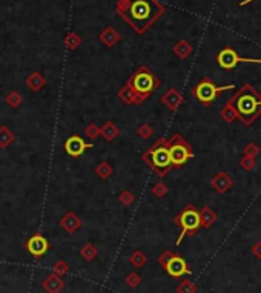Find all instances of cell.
Segmentation results:
<instances>
[{"instance_id":"10","label":"cell","mask_w":261,"mask_h":293,"mask_svg":"<svg viewBox=\"0 0 261 293\" xmlns=\"http://www.w3.org/2000/svg\"><path fill=\"white\" fill-rule=\"evenodd\" d=\"M91 147H94V145H92V143H86V141L83 140L80 135H77V134L69 135L66 140H65V143H63L65 152H66V154H68L69 157H72V158L82 157L83 154H85V150H86V149H91Z\"/></svg>"},{"instance_id":"38","label":"cell","mask_w":261,"mask_h":293,"mask_svg":"<svg viewBox=\"0 0 261 293\" xmlns=\"http://www.w3.org/2000/svg\"><path fill=\"white\" fill-rule=\"evenodd\" d=\"M172 255H174V253H172L171 250H164V252L160 255V257H158V264H160V266L163 267L164 264H166V261L169 260V258L172 257Z\"/></svg>"},{"instance_id":"35","label":"cell","mask_w":261,"mask_h":293,"mask_svg":"<svg viewBox=\"0 0 261 293\" xmlns=\"http://www.w3.org/2000/svg\"><path fill=\"white\" fill-rule=\"evenodd\" d=\"M85 135L89 138V140H96V138H98L100 137V128L97 126V123H91V125H88L86 128H85Z\"/></svg>"},{"instance_id":"17","label":"cell","mask_w":261,"mask_h":293,"mask_svg":"<svg viewBox=\"0 0 261 293\" xmlns=\"http://www.w3.org/2000/svg\"><path fill=\"white\" fill-rule=\"evenodd\" d=\"M117 96H118L120 101L125 103L126 106L135 105V101H137V94H135V91H134V88H132V84H130V80H129V79L126 80L125 86H122V88L118 89Z\"/></svg>"},{"instance_id":"26","label":"cell","mask_w":261,"mask_h":293,"mask_svg":"<svg viewBox=\"0 0 261 293\" xmlns=\"http://www.w3.org/2000/svg\"><path fill=\"white\" fill-rule=\"evenodd\" d=\"M113 174H114V167L109 162H101L96 166V175L100 179H108Z\"/></svg>"},{"instance_id":"39","label":"cell","mask_w":261,"mask_h":293,"mask_svg":"<svg viewBox=\"0 0 261 293\" xmlns=\"http://www.w3.org/2000/svg\"><path fill=\"white\" fill-rule=\"evenodd\" d=\"M252 252L257 255L258 258H261V241H258L255 245H254V249H252Z\"/></svg>"},{"instance_id":"22","label":"cell","mask_w":261,"mask_h":293,"mask_svg":"<svg viewBox=\"0 0 261 293\" xmlns=\"http://www.w3.org/2000/svg\"><path fill=\"white\" fill-rule=\"evenodd\" d=\"M14 140H16V135L11 129L5 125L0 126V149H8L14 143Z\"/></svg>"},{"instance_id":"8","label":"cell","mask_w":261,"mask_h":293,"mask_svg":"<svg viewBox=\"0 0 261 293\" xmlns=\"http://www.w3.org/2000/svg\"><path fill=\"white\" fill-rule=\"evenodd\" d=\"M217 63L220 68L230 71L234 69L238 63H255L261 65V59H250V57H240L234 48H225L217 54Z\"/></svg>"},{"instance_id":"16","label":"cell","mask_w":261,"mask_h":293,"mask_svg":"<svg viewBox=\"0 0 261 293\" xmlns=\"http://www.w3.org/2000/svg\"><path fill=\"white\" fill-rule=\"evenodd\" d=\"M42 287L46 293H60L65 289V281L62 277L51 273V275H48L43 279Z\"/></svg>"},{"instance_id":"13","label":"cell","mask_w":261,"mask_h":293,"mask_svg":"<svg viewBox=\"0 0 261 293\" xmlns=\"http://www.w3.org/2000/svg\"><path fill=\"white\" fill-rule=\"evenodd\" d=\"M162 103L163 105L169 109V111H177L179 109L181 105H183V101H184V98H183V96L180 94V91L179 89H175V88H169L167 89L163 96H162Z\"/></svg>"},{"instance_id":"15","label":"cell","mask_w":261,"mask_h":293,"mask_svg":"<svg viewBox=\"0 0 261 293\" xmlns=\"http://www.w3.org/2000/svg\"><path fill=\"white\" fill-rule=\"evenodd\" d=\"M98 40L103 43L106 48H113L120 40H122V35L115 30L114 26H106L103 31L98 34Z\"/></svg>"},{"instance_id":"28","label":"cell","mask_w":261,"mask_h":293,"mask_svg":"<svg viewBox=\"0 0 261 293\" xmlns=\"http://www.w3.org/2000/svg\"><path fill=\"white\" fill-rule=\"evenodd\" d=\"M137 135L142 140H149L154 135V129L149 123H142V125L137 128Z\"/></svg>"},{"instance_id":"29","label":"cell","mask_w":261,"mask_h":293,"mask_svg":"<svg viewBox=\"0 0 261 293\" xmlns=\"http://www.w3.org/2000/svg\"><path fill=\"white\" fill-rule=\"evenodd\" d=\"M68 272H69V266H68V262L65 261V260H59V261H55V262H54V266H52V273H55V275H59V277L63 278Z\"/></svg>"},{"instance_id":"24","label":"cell","mask_w":261,"mask_h":293,"mask_svg":"<svg viewBox=\"0 0 261 293\" xmlns=\"http://www.w3.org/2000/svg\"><path fill=\"white\" fill-rule=\"evenodd\" d=\"M146 261H147V257L143 253V250H140V249L134 250L132 253L129 255V262H130V266L135 267V269H142L145 264H146Z\"/></svg>"},{"instance_id":"12","label":"cell","mask_w":261,"mask_h":293,"mask_svg":"<svg viewBox=\"0 0 261 293\" xmlns=\"http://www.w3.org/2000/svg\"><path fill=\"white\" fill-rule=\"evenodd\" d=\"M59 224H60V228H62L65 232H66L68 235H72V233H76V232L80 230L83 221L80 220V216H79L76 212L69 211V212H66V213H65L62 218L59 220Z\"/></svg>"},{"instance_id":"19","label":"cell","mask_w":261,"mask_h":293,"mask_svg":"<svg viewBox=\"0 0 261 293\" xmlns=\"http://www.w3.org/2000/svg\"><path fill=\"white\" fill-rule=\"evenodd\" d=\"M198 216H200V228H204V229H209L211 226L215 224V221L218 218L217 213L208 206L198 211Z\"/></svg>"},{"instance_id":"37","label":"cell","mask_w":261,"mask_h":293,"mask_svg":"<svg viewBox=\"0 0 261 293\" xmlns=\"http://www.w3.org/2000/svg\"><path fill=\"white\" fill-rule=\"evenodd\" d=\"M260 147H258V145H255L254 141H250V143H247L246 145V147H245V155H247V157H252V158H257L258 155H260Z\"/></svg>"},{"instance_id":"27","label":"cell","mask_w":261,"mask_h":293,"mask_svg":"<svg viewBox=\"0 0 261 293\" xmlns=\"http://www.w3.org/2000/svg\"><path fill=\"white\" fill-rule=\"evenodd\" d=\"M5 101H6V105L11 108V109H17L23 103V96L18 91H11V92L6 94Z\"/></svg>"},{"instance_id":"7","label":"cell","mask_w":261,"mask_h":293,"mask_svg":"<svg viewBox=\"0 0 261 293\" xmlns=\"http://www.w3.org/2000/svg\"><path fill=\"white\" fill-rule=\"evenodd\" d=\"M174 223L181 229V233L179 236V240H177V245H180V243L183 241L186 235L191 236L200 229V216H198L197 207L194 204H186L181 209V212L174 218Z\"/></svg>"},{"instance_id":"34","label":"cell","mask_w":261,"mask_h":293,"mask_svg":"<svg viewBox=\"0 0 261 293\" xmlns=\"http://www.w3.org/2000/svg\"><path fill=\"white\" fill-rule=\"evenodd\" d=\"M220 115H221V118L225 120L226 123H234L235 120H238L237 118V115H235V112H234V109H232L230 106H228V105H225V108H223L221 111H220Z\"/></svg>"},{"instance_id":"33","label":"cell","mask_w":261,"mask_h":293,"mask_svg":"<svg viewBox=\"0 0 261 293\" xmlns=\"http://www.w3.org/2000/svg\"><path fill=\"white\" fill-rule=\"evenodd\" d=\"M177 293H195L197 292V287H195V284L192 281H189V279H184V281H181L179 286H177Z\"/></svg>"},{"instance_id":"20","label":"cell","mask_w":261,"mask_h":293,"mask_svg":"<svg viewBox=\"0 0 261 293\" xmlns=\"http://www.w3.org/2000/svg\"><path fill=\"white\" fill-rule=\"evenodd\" d=\"M172 51H174V54L177 55V57L181 59V60H184V59H188L189 55L194 52V46H192L188 40L180 39L179 42L174 45Z\"/></svg>"},{"instance_id":"9","label":"cell","mask_w":261,"mask_h":293,"mask_svg":"<svg viewBox=\"0 0 261 293\" xmlns=\"http://www.w3.org/2000/svg\"><path fill=\"white\" fill-rule=\"evenodd\" d=\"M25 249L28 250V253H30L31 257H34L35 260H40L42 257H45V255L48 253V250L51 249V244L42 233H34L25 243Z\"/></svg>"},{"instance_id":"21","label":"cell","mask_w":261,"mask_h":293,"mask_svg":"<svg viewBox=\"0 0 261 293\" xmlns=\"http://www.w3.org/2000/svg\"><path fill=\"white\" fill-rule=\"evenodd\" d=\"M100 135L111 143V141H114L120 135V129H118V126L115 125V123L106 121L105 125L100 128Z\"/></svg>"},{"instance_id":"25","label":"cell","mask_w":261,"mask_h":293,"mask_svg":"<svg viewBox=\"0 0 261 293\" xmlns=\"http://www.w3.org/2000/svg\"><path fill=\"white\" fill-rule=\"evenodd\" d=\"M97 255H98V250L96 249L94 244L86 243L85 245H82V249H80V257L85 260V261H88V262L94 261V260L97 258Z\"/></svg>"},{"instance_id":"11","label":"cell","mask_w":261,"mask_h":293,"mask_svg":"<svg viewBox=\"0 0 261 293\" xmlns=\"http://www.w3.org/2000/svg\"><path fill=\"white\" fill-rule=\"evenodd\" d=\"M163 269L167 272V275L175 278V279L181 278L183 275H189V273H191L189 266H188V262L184 261V258H181L180 255H175V253L166 261Z\"/></svg>"},{"instance_id":"30","label":"cell","mask_w":261,"mask_h":293,"mask_svg":"<svg viewBox=\"0 0 261 293\" xmlns=\"http://www.w3.org/2000/svg\"><path fill=\"white\" fill-rule=\"evenodd\" d=\"M125 282L129 289H137L140 284H142V277H140L137 272H129L125 278Z\"/></svg>"},{"instance_id":"31","label":"cell","mask_w":261,"mask_h":293,"mask_svg":"<svg viewBox=\"0 0 261 293\" xmlns=\"http://www.w3.org/2000/svg\"><path fill=\"white\" fill-rule=\"evenodd\" d=\"M118 201H120V204H122V206L129 207V206H132V204H134L135 196H134V194L130 192V191L125 189V191L120 192V195H118Z\"/></svg>"},{"instance_id":"32","label":"cell","mask_w":261,"mask_h":293,"mask_svg":"<svg viewBox=\"0 0 261 293\" xmlns=\"http://www.w3.org/2000/svg\"><path fill=\"white\" fill-rule=\"evenodd\" d=\"M151 192H152L157 198H164L167 194H169V187H167L163 181H158V183L152 184Z\"/></svg>"},{"instance_id":"14","label":"cell","mask_w":261,"mask_h":293,"mask_svg":"<svg viewBox=\"0 0 261 293\" xmlns=\"http://www.w3.org/2000/svg\"><path fill=\"white\" fill-rule=\"evenodd\" d=\"M211 186L215 192H218L220 195L226 194L229 189L234 186V179H232L225 171L218 172L217 175H213V178L211 179Z\"/></svg>"},{"instance_id":"3","label":"cell","mask_w":261,"mask_h":293,"mask_svg":"<svg viewBox=\"0 0 261 293\" xmlns=\"http://www.w3.org/2000/svg\"><path fill=\"white\" fill-rule=\"evenodd\" d=\"M142 160L152 169L158 178H164L172 169L169 152H167V138H158L142 154Z\"/></svg>"},{"instance_id":"2","label":"cell","mask_w":261,"mask_h":293,"mask_svg":"<svg viewBox=\"0 0 261 293\" xmlns=\"http://www.w3.org/2000/svg\"><path fill=\"white\" fill-rule=\"evenodd\" d=\"M226 105L234 109L237 118L245 126H250L261 115V94L252 84L246 83L226 101Z\"/></svg>"},{"instance_id":"18","label":"cell","mask_w":261,"mask_h":293,"mask_svg":"<svg viewBox=\"0 0 261 293\" xmlns=\"http://www.w3.org/2000/svg\"><path fill=\"white\" fill-rule=\"evenodd\" d=\"M25 84H26V86L30 88L33 92H40V91L46 86V79H45V75H43L42 72L34 71V72H31V74L26 77Z\"/></svg>"},{"instance_id":"23","label":"cell","mask_w":261,"mask_h":293,"mask_svg":"<svg viewBox=\"0 0 261 293\" xmlns=\"http://www.w3.org/2000/svg\"><path fill=\"white\" fill-rule=\"evenodd\" d=\"M82 43H83L82 37H80L76 31H69V33L66 34V37L63 39V45L66 46L68 49H71V51L79 49L80 46H82Z\"/></svg>"},{"instance_id":"6","label":"cell","mask_w":261,"mask_h":293,"mask_svg":"<svg viewBox=\"0 0 261 293\" xmlns=\"http://www.w3.org/2000/svg\"><path fill=\"white\" fill-rule=\"evenodd\" d=\"M235 86L234 84H225V86H217L209 77H204L201 79L195 86L192 88V94L194 97L197 98L204 108H209L213 101L218 98V96L221 92L229 91V89H234Z\"/></svg>"},{"instance_id":"40","label":"cell","mask_w":261,"mask_h":293,"mask_svg":"<svg viewBox=\"0 0 261 293\" xmlns=\"http://www.w3.org/2000/svg\"><path fill=\"white\" fill-rule=\"evenodd\" d=\"M250 2H254V0H241V2H240V6H245V5L250 3Z\"/></svg>"},{"instance_id":"36","label":"cell","mask_w":261,"mask_h":293,"mask_svg":"<svg viewBox=\"0 0 261 293\" xmlns=\"http://www.w3.org/2000/svg\"><path fill=\"white\" fill-rule=\"evenodd\" d=\"M240 166L243 167L245 171H254V169L257 167V160L252 157L243 155V158L240 160Z\"/></svg>"},{"instance_id":"1","label":"cell","mask_w":261,"mask_h":293,"mask_svg":"<svg viewBox=\"0 0 261 293\" xmlns=\"http://www.w3.org/2000/svg\"><path fill=\"white\" fill-rule=\"evenodd\" d=\"M115 11L138 35H143L166 13V6L160 0H117Z\"/></svg>"},{"instance_id":"5","label":"cell","mask_w":261,"mask_h":293,"mask_svg":"<svg viewBox=\"0 0 261 293\" xmlns=\"http://www.w3.org/2000/svg\"><path fill=\"white\" fill-rule=\"evenodd\" d=\"M167 152H169L172 169H180L188 163L191 158H194L192 146L179 132H175L174 135H171V138H167Z\"/></svg>"},{"instance_id":"4","label":"cell","mask_w":261,"mask_h":293,"mask_svg":"<svg viewBox=\"0 0 261 293\" xmlns=\"http://www.w3.org/2000/svg\"><path fill=\"white\" fill-rule=\"evenodd\" d=\"M130 84L137 94V101L135 105H142L149 97L152 96L154 91L162 86V80L147 68V66L142 65L140 68L129 77Z\"/></svg>"}]
</instances>
